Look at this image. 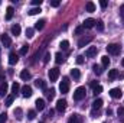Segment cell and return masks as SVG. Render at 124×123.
Masks as SVG:
<instances>
[{"mask_svg": "<svg viewBox=\"0 0 124 123\" xmlns=\"http://www.w3.org/2000/svg\"><path fill=\"white\" fill-rule=\"evenodd\" d=\"M85 87H78L75 91H74V100H77V101H81V100H84L85 98Z\"/></svg>", "mask_w": 124, "mask_h": 123, "instance_id": "1", "label": "cell"}, {"mask_svg": "<svg viewBox=\"0 0 124 123\" xmlns=\"http://www.w3.org/2000/svg\"><path fill=\"white\" fill-rule=\"evenodd\" d=\"M120 51H121V46L117 45V44H110V45L107 46V52L111 54V55H118Z\"/></svg>", "mask_w": 124, "mask_h": 123, "instance_id": "2", "label": "cell"}, {"mask_svg": "<svg viewBox=\"0 0 124 123\" xmlns=\"http://www.w3.org/2000/svg\"><path fill=\"white\" fill-rule=\"evenodd\" d=\"M68 90H69V80H68L66 77H63L62 81H61V84H59V91H61L62 94H66Z\"/></svg>", "mask_w": 124, "mask_h": 123, "instance_id": "3", "label": "cell"}, {"mask_svg": "<svg viewBox=\"0 0 124 123\" xmlns=\"http://www.w3.org/2000/svg\"><path fill=\"white\" fill-rule=\"evenodd\" d=\"M48 77H49L51 83L56 81V80H58V77H59V70H58V68H51V70H49V72H48Z\"/></svg>", "mask_w": 124, "mask_h": 123, "instance_id": "4", "label": "cell"}, {"mask_svg": "<svg viewBox=\"0 0 124 123\" xmlns=\"http://www.w3.org/2000/svg\"><path fill=\"white\" fill-rule=\"evenodd\" d=\"M97 54H98V48H97V46H90V48L85 51V55H87L88 58H94V57H97Z\"/></svg>", "mask_w": 124, "mask_h": 123, "instance_id": "5", "label": "cell"}, {"mask_svg": "<svg viewBox=\"0 0 124 123\" xmlns=\"http://www.w3.org/2000/svg\"><path fill=\"white\" fill-rule=\"evenodd\" d=\"M91 41H93V36H84V38H81V39L78 41V46H79V48H84V46L88 45Z\"/></svg>", "mask_w": 124, "mask_h": 123, "instance_id": "6", "label": "cell"}, {"mask_svg": "<svg viewBox=\"0 0 124 123\" xmlns=\"http://www.w3.org/2000/svg\"><path fill=\"white\" fill-rule=\"evenodd\" d=\"M95 22H97V20H94V19H91V18H88V19H85V20H84L82 28H84V29H91V28L95 26Z\"/></svg>", "mask_w": 124, "mask_h": 123, "instance_id": "7", "label": "cell"}, {"mask_svg": "<svg viewBox=\"0 0 124 123\" xmlns=\"http://www.w3.org/2000/svg\"><path fill=\"white\" fill-rule=\"evenodd\" d=\"M65 109H66V100L59 98V100L56 101V110L62 113V112H65Z\"/></svg>", "mask_w": 124, "mask_h": 123, "instance_id": "8", "label": "cell"}, {"mask_svg": "<svg viewBox=\"0 0 124 123\" xmlns=\"http://www.w3.org/2000/svg\"><path fill=\"white\" fill-rule=\"evenodd\" d=\"M0 39H1V44L6 46V48H9L10 45H12V39L9 38V35H6V33H3L1 36H0Z\"/></svg>", "mask_w": 124, "mask_h": 123, "instance_id": "9", "label": "cell"}, {"mask_svg": "<svg viewBox=\"0 0 124 123\" xmlns=\"http://www.w3.org/2000/svg\"><path fill=\"white\" fill-rule=\"evenodd\" d=\"M110 96L113 97V98H121L123 97V93L120 88H111L110 90Z\"/></svg>", "mask_w": 124, "mask_h": 123, "instance_id": "10", "label": "cell"}, {"mask_svg": "<svg viewBox=\"0 0 124 123\" xmlns=\"http://www.w3.org/2000/svg\"><path fill=\"white\" fill-rule=\"evenodd\" d=\"M20 90H22V96H23V97H31L32 96V87L31 86H23Z\"/></svg>", "mask_w": 124, "mask_h": 123, "instance_id": "11", "label": "cell"}, {"mask_svg": "<svg viewBox=\"0 0 124 123\" xmlns=\"http://www.w3.org/2000/svg\"><path fill=\"white\" fill-rule=\"evenodd\" d=\"M17 62H19L17 54H16V52H10V55H9V64H10V65H15V64H17Z\"/></svg>", "mask_w": 124, "mask_h": 123, "instance_id": "12", "label": "cell"}, {"mask_svg": "<svg viewBox=\"0 0 124 123\" xmlns=\"http://www.w3.org/2000/svg\"><path fill=\"white\" fill-rule=\"evenodd\" d=\"M35 106H36V110L42 112V110L45 109V100H43V98H38V100L35 101Z\"/></svg>", "mask_w": 124, "mask_h": 123, "instance_id": "13", "label": "cell"}, {"mask_svg": "<svg viewBox=\"0 0 124 123\" xmlns=\"http://www.w3.org/2000/svg\"><path fill=\"white\" fill-rule=\"evenodd\" d=\"M7 88H9L7 83H6V81H3V83L0 84V97H4V96L7 94Z\"/></svg>", "mask_w": 124, "mask_h": 123, "instance_id": "14", "label": "cell"}, {"mask_svg": "<svg viewBox=\"0 0 124 123\" xmlns=\"http://www.w3.org/2000/svg\"><path fill=\"white\" fill-rule=\"evenodd\" d=\"M68 123H82V119L79 114H72L69 119H68Z\"/></svg>", "mask_w": 124, "mask_h": 123, "instance_id": "15", "label": "cell"}, {"mask_svg": "<svg viewBox=\"0 0 124 123\" xmlns=\"http://www.w3.org/2000/svg\"><path fill=\"white\" fill-rule=\"evenodd\" d=\"M13 13H15V9H13L12 6H9V7L6 9V20H10V19L13 18Z\"/></svg>", "mask_w": 124, "mask_h": 123, "instance_id": "16", "label": "cell"}, {"mask_svg": "<svg viewBox=\"0 0 124 123\" xmlns=\"http://www.w3.org/2000/svg\"><path fill=\"white\" fill-rule=\"evenodd\" d=\"M35 84H36V87H38V88H42V90H46V81H43V80H40V78H38V80L35 81Z\"/></svg>", "mask_w": 124, "mask_h": 123, "instance_id": "17", "label": "cell"}, {"mask_svg": "<svg viewBox=\"0 0 124 123\" xmlns=\"http://www.w3.org/2000/svg\"><path fill=\"white\" fill-rule=\"evenodd\" d=\"M101 106H102V100H101V98H95V100L93 101V109L94 110L101 109Z\"/></svg>", "mask_w": 124, "mask_h": 123, "instance_id": "18", "label": "cell"}, {"mask_svg": "<svg viewBox=\"0 0 124 123\" xmlns=\"http://www.w3.org/2000/svg\"><path fill=\"white\" fill-rule=\"evenodd\" d=\"M43 26H45V20H43V19H40V20H38V22L35 23V29H36V31H42Z\"/></svg>", "mask_w": 124, "mask_h": 123, "instance_id": "19", "label": "cell"}, {"mask_svg": "<svg viewBox=\"0 0 124 123\" xmlns=\"http://www.w3.org/2000/svg\"><path fill=\"white\" fill-rule=\"evenodd\" d=\"M71 75L74 77V80H79V77H81V72H79V70H77V68H72V70H71Z\"/></svg>", "mask_w": 124, "mask_h": 123, "instance_id": "20", "label": "cell"}, {"mask_svg": "<svg viewBox=\"0 0 124 123\" xmlns=\"http://www.w3.org/2000/svg\"><path fill=\"white\" fill-rule=\"evenodd\" d=\"M20 78H22V80H25V81H28V80L31 78V72H29L28 70H23V71L20 72Z\"/></svg>", "mask_w": 124, "mask_h": 123, "instance_id": "21", "label": "cell"}, {"mask_svg": "<svg viewBox=\"0 0 124 123\" xmlns=\"http://www.w3.org/2000/svg\"><path fill=\"white\" fill-rule=\"evenodd\" d=\"M10 31H12V35L17 36V35H20V31H22V29H20V26H19V25H13Z\"/></svg>", "mask_w": 124, "mask_h": 123, "instance_id": "22", "label": "cell"}, {"mask_svg": "<svg viewBox=\"0 0 124 123\" xmlns=\"http://www.w3.org/2000/svg\"><path fill=\"white\" fill-rule=\"evenodd\" d=\"M93 70H94V72H95L97 75H101V74H102V71H104V67H101V65H97V64H95V65L93 67Z\"/></svg>", "mask_w": 124, "mask_h": 123, "instance_id": "23", "label": "cell"}, {"mask_svg": "<svg viewBox=\"0 0 124 123\" xmlns=\"http://www.w3.org/2000/svg\"><path fill=\"white\" fill-rule=\"evenodd\" d=\"M118 77V71L117 70H110V72H108V78L110 80H116Z\"/></svg>", "mask_w": 124, "mask_h": 123, "instance_id": "24", "label": "cell"}, {"mask_svg": "<svg viewBox=\"0 0 124 123\" xmlns=\"http://www.w3.org/2000/svg\"><path fill=\"white\" fill-rule=\"evenodd\" d=\"M85 10L87 12H95V4H94L93 1H88L85 4Z\"/></svg>", "mask_w": 124, "mask_h": 123, "instance_id": "25", "label": "cell"}, {"mask_svg": "<svg viewBox=\"0 0 124 123\" xmlns=\"http://www.w3.org/2000/svg\"><path fill=\"white\" fill-rule=\"evenodd\" d=\"M45 94H46V97H48L49 100H52V98L55 97V90H54V88H51V90H45Z\"/></svg>", "mask_w": 124, "mask_h": 123, "instance_id": "26", "label": "cell"}, {"mask_svg": "<svg viewBox=\"0 0 124 123\" xmlns=\"http://www.w3.org/2000/svg\"><path fill=\"white\" fill-rule=\"evenodd\" d=\"M55 61H56V64H62L63 62V55H62L61 52L55 54Z\"/></svg>", "mask_w": 124, "mask_h": 123, "instance_id": "27", "label": "cell"}, {"mask_svg": "<svg viewBox=\"0 0 124 123\" xmlns=\"http://www.w3.org/2000/svg\"><path fill=\"white\" fill-rule=\"evenodd\" d=\"M101 91H102V87H101L100 84H98V86H95V87L93 88V93H94V96H95V97H97V96H98Z\"/></svg>", "mask_w": 124, "mask_h": 123, "instance_id": "28", "label": "cell"}, {"mask_svg": "<svg viewBox=\"0 0 124 123\" xmlns=\"http://www.w3.org/2000/svg\"><path fill=\"white\" fill-rule=\"evenodd\" d=\"M13 100H15V96H13V94H10V96H7V97H6V106H12V103H13Z\"/></svg>", "mask_w": 124, "mask_h": 123, "instance_id": "29", "label": "cell"}, {"mask_svg": "<svg viewBox=\"0 0 124 123\" xmlns=\"http://www.w3.org/2000/svg\"><path fill=\"white\" fill-rule=\"evenodd\" d=\"M101 62H102V67H108V65H110V58H108L107 55H104V57L101 58Z\"/></svg>", "mask_w": 124, "mask_h": 123, "instance_id": "30", "label": "cell"}, {"mask_svg": "<svg viewBox=\"0 0 124 123\" xmlns=\"http://www.w3.org/2000/svg\"><path fill=\"white\" fill-rule=\"evenodd\" d=\"M95 26H97V29H98L100 32L104 31V22H102V20H98V22H95Z\"/></svg>", "mask_w": 124, "mask_h": 123, "instance_id": "31", "label": "cell"}, {"mask_svg": "<svg viewBox=\"0 0 124 123\" xmlns=\"http://www.w3.org/2000/svg\"><path fill=\"white\" fill-rule=\"evenodd\" d=\"M20 90V86H19V83H13V86H12V91H13V96L16 94V93Z\"/></svg>", "mask_w": 124, "mask_h": 123, "instance_id": "32", "label": "cell"}, {"mask_svg": "<svg viewBox=\"0 0 124 123\" xmlns=\"http://www.w3.org/2000/svg\"><path fill=\"white\" fill-rule=\"evenodd\" d=\"M28 51H29V45H23V46L20 48V55H26Z\"/></svg>", "mask_w": 124, "mask_h": 123, "instance_id": "33", "label": "cell"}, {"mask_svg": "<svg viewBox=\"0 0 124 123\" xmlns=\"http://www.w3.org/2000/svg\"><path fill=\"white\" fill-rule=\"evenodd\" d=\"M35 117H36V112H35V110H29V112H28V119H29V120H33Z\"/></svg>", "mask_w": 124, "mask_h": 123, "instance_id": "34", "label": "cell"}, {"mask_svg": "<svg viewBox=\"0 0 124 123\" xmlns=\"http://www.w3.org/2000/svg\"><path fill=\"white\" fill-rule=\"evenodd\" d=\"M59 46H61L62 49H63V51H66V49L69 48V42H68V41H62V42H61V45H59Z\"/></svg>", "mask_w": 124, "mask_h": 123, "instance_id": "35", "label": "cell"}, {"mask_svg": "<svg viewBox=\"0 0 124 123\" xmlns=\"http://www.w3.org/2000/svg\"><path fill=\"white\" fill-rule=\"evenodd\" d=\"M39 12H40V9H39V7H33V9H31V10L28 12V13H29L31 16H33V15H36V13H39Z\"/></svg>", "mask_w": 124, "mask_h": 123, "instance_id": "36", "label": "cell"}, {"mask_svg": "<svg viewBox=\"0 0 124 123\" xmlns=\"http://www.w3.org/2000/svg\"><path fill=\"white\" fill-rule=\"evenodd\" d=\"M15 116H16L17 119H22V109H20V107H17V109L15 110Z\"/></svg>", "mask_w": 124, "mask_h": 123, "instance_id": "37", "label": "cell"}, {"mask_svg": "<svg viewBox=\"0 0 124 123\" xmlns=\"http://www.w3.org/2000/svg\"><path fill=\"white\" fill-rule=\"evenodd\" d=\"M7 120V114L6 113H0V123H6Z\"/></svg>", "mask_w": 124, "mask_h": 123, "instance_id": "38", "label": "cell"}, {"mask_svg": "<svg viewBox=\"0 0 124 123\" xmlns=\"http://www.w3.org/2000/svg\"><path fill=\"white\" fill-rule=\"evenodd\" d=\"M26 36H28V38H33V29H32V28H28V29H26Z\"/></svg>", "mask_w": 124, "mask_h": 123, "instance_id": "39", "label": "cell"}, {"mask_svg": "<svg viewBox=\"0 0 124 123\" xmlns=\"http://www.w3.org/2000/svg\"><path fill=\"white\" fill-rule=\"evenodd\" d=\"M77 64H79V65L84 64V57H82V55H78V57H77Z\"/></svg>", "mask_w": 124, "mask_h": 123, "instance_id": "40", "label": "cell"}, {"mask_svg": "<svg viewBox=\"0 0 124 123\" xmlns=\"http://www.w3.org/2000/svg\"><path fill=\"white\" fill-rule=\"evenodd\" d=\"M59 4H61V1H58V0H52V1H51V6H52V7H58Z\"/></svg>", "mask_w": 124, "mask_h": 123, "instance_id": "41", "label": "cell"}, {"mask_svg": "<svg viewBox=\"0 0 124 123\" xmlns=\"http://www.w3.org/2000/svg\"><path fill=\"white\" fill-rule=\"evenodd\" d=\"M117 114L123 117L124 116V107H118V109H117Z\"/></svg>", "mask_w": 124, "mask_h": 123, "instance_id": "42", "label": "cell"}, {"mask_svg": "<svg viewBox=\"0 0 124 123\" xmlns=\"http://www.w3.org/2000/svg\"><path fill=\"white\" fill-rule=\"evenodd\" d=\"M82 32H84V28H82V26H78V28L75 29V33H77V35H81Z\"/></svg>", "mask_w": 124, "mask_h": 123, "instance_id": "43", "label": "cell"}, {"mask_svg": "<svg viewBox=\"0 0 124 123\" xmlns=\"http://www.w3.org/2000/svg\"><path fill=\"white\" fill-rule=\"evenodd\" d=\"M32 4L33 6H40L42 4V0H32Z\"/></svg>", "mask_w": 124, "mask_h": 123, "instance_id": "44", "label": "cell"}, {"mask_svg": "<svg viewBox=\"0 0 124 123\" xmlns=\"http://www.w3.org/2000/svg\"><path fill=\"white\" fill-rule=\"evenodd\" d=\"M107 4H108V3H107V0H101V1H100V6H101L102 9H105V7H107Z\"/></svg>", "mask_w": 124, "mask_h": 123, "instance_id": "45", "label": "cell"}, {"mask_svg": "<svg viewBox=\"0 0 124 123\" xmlns=\"http://www.w3.org/2000/svg\"><path fill=\"white\" fill-rule=\"evenodd\" d=\"M49 58H51V54L48 52V54L45 55V58H43V62H45V64H48V61H49Z\"/></svg>", "mask_w": 124, "mask_h": 123, "instance_id": "46", "label": "cell"}, {"mask_svg": "<svg viewBox=\"0 0 124 123\" xmlns=\"http://www.w3.org/2000/svg\"><path fill=\"white\" fill-rule=\"evenodd\" d=\"M120 13H121V16L124 18V4L121 6V7H120Z\"/></svg>", "mask_w": 124, "mask_h": 123, "instance_id": "47", "label": "cell"}, {"mask_svg": "<svg viewBox=\"0 0 124 123\" xmlns=\"http://www.w3.org/2000/svg\"><path fill=\"white\" fill-rule=\"evenodd\" d=\"M54 113H55V110H49V114H48V116H51V117H52V116H54Z\"/></svg>", "mask_w": 124, "mask_h": 123, "instance_id": "48", "label": "cell"}, {"mask_svg": "<svg viewBox=\"0 0 124 123\" xmlns=\"http://www.w3.org/2000/svg\"><path fill=\"white\" fill-rule=\"evenodd\" d=\"M107 114H108V116H110V114H113V110H111V109H108V110H107Z\"/></svg>", "mask_w": 124, "mask_h": 123, "instance_id": "49", "label": "cell"}, {"mask_svg": "<svg viewBox=\"0 0 124 123\" xmlns=\"http://www.w3.org/2000/svg\"><path fill=\"white\" fill-rule=\"evenodd\" d=\"M118 78H124V72H121V74H118Z\"/></svg>", "mask_w": 124, "mask_h": 123, "instance_id": "50", "label": "cell"}, {"mask_svg": "<svg viewBox=\"0 0 124 123\" xmlns=\"http://www.w3.org/2000/svg\"><path fill=\"white\" fill-rule=\"evenodd\" d=\"M121 64H123V67H124V58H123V61H121Z\"/></svg>", "mask_w": 124, "mask_h": 123, "instance_id": "51", "label": "cell"}, {"mask_svg": "<svg viewBox=\"0 0 124 123\" xmlns=\"http://www.w3.org/2000/svg\"><path fill=\"white\" fill-rule=\"evenodd\" d=\"M0 49H1V48H0Z\"/></svg>", "mask_w": 124, "mask_h": 123, "instance_id": "52", "label": "cell"}]
</instances>
